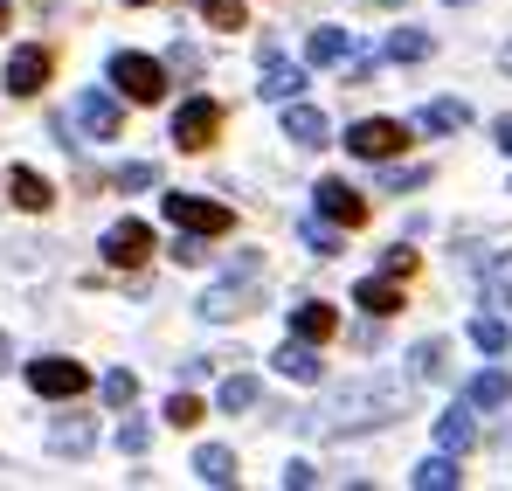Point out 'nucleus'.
Segmentation results:
<instances>
[{
    "label": "nucleus",
    "instance_id": "nucleus-1",
    "mask_svg": "<svg viewBox=\"0 0 512 491\" xmlns=\"http://www.w3.org/2000/svg\"><path fill=\"white\" fill-rule=\"evenodd\" d=\"M409 409V388L402 381H367V388H346L340 402L326 409V429L333 436H346V429H381L388 415Z\"/></svg>",
    "mask_w": 512,
    "mask_h": 491
},
{
    "label": "nucleus",
    "instance_id": "nucleus-2",
    "mask_svg": "<svg viewBox=\"0 0 512 491\" xmlns=\"http://www.w3.org/2000/svg\"><path fill=\"white\" fill-rule=\"evenodd\" d=\"M111 83H118L132 104H160V97H167V70H160L153 56H132V49L111 56Z\"/></svg>",
    "mask_w": 512,
    "mask_h": 491
},
{
    "label": "nucleus",
    "instance_id": "nucleus-3",
    "mask_svg": "<svg viewBox=\"0 0 512 491\" xmlns=\"http://www.w3.org/2000/svg\"><path fill=\"white\" fill-rule=\"evenodd\" d=\"M160 208H167L173 229H194V236H229V229H236V215H229L222 201H201V194H167Z\"/></svg>",
    "mask_w": 512,
    "mask_h": 491
},
{
    "label": "nucleus",
    "instance_id": "nucleus-4",
    "mask_svg": "<svg viewBox=\"0 0 512 491\" xmlns=\"http://www.w3.org/2000/svg\"><path fill=\"white\" fill-rule=\"evenodd\" d=\"M215 132H222V104H215V97H187V104L173 111V146H180V153L215 146Z\"/></svg>",
    "mask_w": 512,
    "mask_h": 491
},
{
    "label": "nucleus",
    "instance_id": "nucleus-5",
    "mask_svg": "<svg viewBox=\"0 0 512 491\" xmlns=\"http://www.w3.org/2000/svg\"><path fill=\"white\" fill-rule=\"evenodd\" d=\"M409 146V132L395 125V118H360V125H346V153H360V160H395Z\"/></svg>",
    "mask_w": 512,
    "mask_h": 491
},
{
    "label": "nucleus",
    "instance_id": "nucleus-6",
    "mask_svg": "<svg viewBox=\"0 0 512 491\" xmlns=\"http://www.w3.org/2000/svg\"><path fill=\"white\" fill-rule=\"evenodd\" d=\"M28 388H35V395H49V402H70V395H84V388H90V374L77 367V360L49 353V360H35V367H28Z\"/></svg>",
    "mask_w": 512,
    "mask_h": 491
},
{
    "label": "nucleus",
    "instance_id": "nucleus-7",
    "mask_svg": "<svg viewBox=\"0 0 512 491\" xmlns=\"http://www.w3.org/2000/svg\"><path fill=\"white\" fill-rule=\"evenodd\" d=\"M63 125H77L84 139H118L125 111H118V97H104V90H84V97L70 104V118H63Z\"/></svg>",
    "mask_w": 512,
    "mask_h": 491
},
{
    "label": "nucleus",
    "instance_id": "nucleus-8",
    "mask_svg": "<svg viewBox=\"0 0 512 491\" xmlns=\"http://www.w3.org/2000/svg\"><path fill=\"white\" fill-rule=\"evenodd\" d=\"M146 256H153V229H146V222H111V229H104V263L132 270V263H146Z\"/></svg>",
    "mask_w": 512,
    "mask_h": 491
},
{
    "label": "nucleus",
    "instance_id": "nucleus-9",
    "mask_svg": "<svg viewBox=\"0 0 512 491\" xmlns=\"http://www.w3.org/2000/svg\"><path fill=\"white\" fill-rule=\"evenodd\" d=\"M319 215L326 222H340V229H360L367 222V201H360V187H346V180H319Z\"/></svg>",
    "mask_w": 512,
    "mask_h": 491
},
{
    "label": "nucleus",
    "instance_id": "nucleus-10",
    "mask_svg": "<svg viewBox=\"0 0 512 491\" xmlns=\"http://www.w3.org/2000/svg\"><path fill=\"white\" fill-rule=\"evenodd\" d=\"M284 139L312 153V146H326V139H333V125H326V111H312V104H298V97H291V104H284Z\"/></svg>",
    "mask_w": 512,
    "mask_h": 491
},
{
    "label": "nucleus",
    "instance_id": "nucleus-11",
    "mask_svg": "<svg viewBox=\"0 0 512 491\" xmlns=\"http://www.w3.org/2000/svg\"><path fill=\"white\" fill-rule=\"evenodd\" d=\"M42 83H49V49H14L7 56V90L14 97H35Z\"/></svg>",
    "mask_w": 512,
    "mask_h": 491
},
{
    "label": "nucleus",
    "instance_id": "nucleus-12",
    "mask_svg": "<svg viewBox=\"0 0 512 491\" xmlns=\"http://www.w3.org/2000/svg\"><path fill=\"white\" fill-rule=\"evenodd\" d=\"M270 367H277V374H284V381H298V388H312V381H319V374H326V367H319V353H312V339H284V346H277V360H270Z\"/></svg>",
    "mask_w": 512,
    "mask_h": 491
},
{
    "label": "nucleus",
    "instance_id": "nucleus-13",
    "mask_svg": "<svg viewBox=\"0 0 512 491\" xmlns=\"http://www.w3.org/2000/svg\"><path fill=\"white\" fill-rule=\"evenodd\" d=\"M353 305H360L367 319H388V312H402V291H395V277L381 270V277H367V284L353 291Z\"/></svg>",
    "mask_w": 512,
    "mask_h": 491
},
{
    "label": "nucleus",
    "instance_id": "nucleus-14",
    "mask_svg": "<svg viewBox=\"0 0 512 491\" xmlns=\"http://www.w3.org/2000/svg\"><path fill=\"white\" fill-rule=\"evenodd\" d=\"M7 194H14V208H28V215H42V208L56 201V194H49V180H42V173H28V166H14V173H7Z\"/></svg>",
    "mask_w": 512,
    "mask_h": 491
},
{
    "label": "nucleus",
    "instance_id": "nucleus-15",
    "mask_svg": "<svg viewBox=\"0 0 512 491\" xmlns=\"http://www.w3.org/2000/svg\"><path fill=\"white\" fill-rule=\"evenodd\" d=\"M194 478L215 485V491H229V485H236V457H229L222 443H208V450H194Z\"/></svg>",
    "mask_w": 512,
    "mask_h": 491
},
{
    "label": "nucleus",
    "instance_id": "nucleus-16",
    "mask_svg": "<svg viewBox=\"0 0 512 491\" xmlns=\"http://www.w3.org/2000/svg\"><path fill=\"white\" fill-rule=\"evenodd\" d=\"M90 443H97V429H90L84 415H63V422L49 429V450H56V457H84Z\"/></svg>",
    "mask_w": 512,
    "mask_h": 491
},
{
    "label": "nucleus",
    "instance_id": "nucleus-17",
    "mask_svg": "<svg viewBox=\"0 0 512 491\" xmlns=\"http://www.w3.org/2000/svg\"><path fill=\"white\" fill-rule=\"evenodd\" d=\"M471 436H478V422H471L464 402H450V409L436 415V443H443V450H471Z\"/></svg>",
    "mask_w": 512,
    "mask_h": 491
},
{
    "label": "nucleus",
    "instance_id": "nucleus-18",
    "mask_svg": "<svg viewBox=\"0 0 512 491\" xmlns=\"http://www.w3.org/2000/svg\"><path fill=\"white\" fill-rule=\"evenodd\" d=\"M291 332L319 346V339H333V332H340V312H333V305H298V312H291Z\"/></svg>",
    "mask_w": 512,
    "mask_h": 491
},
{
    "label": "nucleus",
    "instance_id": "nucleus-19",
    "mask_svg": "<svg viewBox=\"0 0 512 491\" xmlns=\"http://www.w3.org/2000/svg\"><path fill=\"white\" fill-rule=\"evenodd\" d=\"M471 125V104L464 97H436V104H423V132H464Z\"/></svg>",
    "mask_w": 512,
    "mask_h": 491
},
{
    "label": "nucleus",
    "instance_id": "nucleus-20",
    "mask_svg": "<svg viewBox=\"0 0 512 491\" xmlns=\"http://www.w3.org/2000/svg\"><path fill=\"white\" fill-rule=\"evenodd\" d=\"M270 104H291V97H305V70H284L277 56H270V70H263V83H256Z\"/></svg>",
    "mask_w": 512,
    "mask_h": 491
},
{
    "label": "nucleus",
    "instance_id": "nucleus-21",
    "mask_svg": "<svg viewBox=\"0 0 512 491\" xmlns=\"http://www.w3.org/2000/svg\"><path fill=\"white\" fill-rule=\"evenodd\" d=\"M236 312H250V291L229 277V284H215L208 298H201V319H236Z\"/></svg>",
    "mask_w": 512,
    "mask_h": 491
},
{
    "label": "nucleus",
    "instance_id": "nucleus-22",
    "mask_svg": "<svg viewBox=\"0 0 512 491\" xmlns=\"http://www.w3.org/2000/svg\"><path fill=\"white\" fill-rule=\"evenodd\" d=\"M305 56H312V63H346V56H353V35H346V28H312Z\"/></svg>",
    "mask_w": 512,
    "mask_h": 491
},
{
    "label": "nucleus",
    "instance_id": "nucleus-23",
    "mask_svg": "<svg viewBox=\"0 0 512 491\" xmlns=\"http://www.w3.org/2000/svg\"><path fill=\"white\" fill-rule=\"evenodd\" d=\"M471 402H478V409H506L512 402V374H499V367L478 374V381H471Z\"/></svg>",
    "mask_w": 512,
    "mask_h": 491
},
{
    "label": "nucleus",
    "instance_id": "nucleus-24",
    "mask_svg": "<svg viewBox=\"0 0 512 491\" xmlns=\"http://www.w3.org/2000/svg\"><path fill=\"white\" fill-rule=\"evenodd\" d=\"M423 56H429L423 28H395V35H388V63H423Z\"/></svg>",
    "mask_w": 512,
    "mask_h": 491
},
{
    "label": "nucleus",
    "instance_id": "nucleus-25",
    "mask_svg": "<svg viewBox=\"0 0 512 491\" xmlns=\"http://www.w3.org/2000/svg\"><path fill=\"white\" fill-rule=\"evenodd\" d=\"M471 339H478L485 353H506V346H512V326H506V319H492V312H485V319H471Z\"/></svg>",
    "mask_w": 512,
    "mask_h": 491
},
{
    "label": "nucleus",
    "instance_id": "nucleus-26",
    "mask_svg": "<svg viewBox=\"0 0 512 491\" xmlns=\"http://www.w3.org/2000/svg\"><path fill=\"white\" fill-rule=\"evenodd\" d=\"M416 485L423 491H450L457 485V464H450V457H423V464H416Z\"/></svg>",
    "mask_w": 512,
    "mask_h": 491
},
{
    "label": "nucleus",
    "instance_id": "nucleus-27",
    "mask_svg": "<svg viewBox=\"0 0 512 491\" xmlns=\"http://www.w3.org/2000/svg\"><path fill=\"white\" fill-rule=\"evenodd\" d=\"M222 409H229V415L256 409V381H250V374H229V381H222Z\"/></svg>",
    "mask_w": 512,
    "mask_h": 491
},
{
    "label": "nucleus",
    "instance_id": "nucleus-28",
    "mask_svg": "<svg viewBox=\"0 0 512 491\" xmlns=\"http://www.w3.org/2000/svg\"><path fill=\"white\" fill-rule=\"evenodd\" d=\"M201 21L208 28H243V0H201Z\"/></svg>",
    "mask_w": 512,
    "mask_h": 491
},
{
    "label": "nucleus",
    "instance_id": "nucleus-29",
    "mask_svg": "<svg viewBox=\"0 0 512 491\" xmlns=\"http://www.w3.org/2000/svg\"><path fill=\"white\" fill-rule=\"evenodd\" d=\"M409 367H416V381H443V346H436V339L416 346V353H409Z\"/></svg>",
    "mask_w": 512,
    "mask_h": 491
},
{
    "label": "nucleus",
    "instance_id": "nucleus-30",
    "mask_svg": "<svg viewBox=\"0 0 512 491\" xmlns=\"http://www.w3.org/2000/svg\"><path fill=\"white\" fill-rule=\"evenodd\" d=\"M132 395H139V381H132L125 367H111V374H104V402H111V409H125Z\"/></svg>",
    "mask_w": 512,
    "mask_h": 491
},
{
    "label": "nucleus",
    "instance_id": "nucleus-31",
    "mask_svg": "<svg viewBox=\"0 0 512 491\" xmlns=\"http://www.w3.org/2000/svg\"><path fill=\"white\" fill-rule=\"evenodd\" d=\"M167 422H173V429H194V422H201V402H194V395H173V402H167Z\"/></svg>",
    "mask_w": 512,
    "mask_h": 491
},
{
    "label": "nucleus",
    "instance_id": "nucleus-32",
    "mask_svg": "<svg viewBox=\"0 0 512 491\" xmlns=\"http://www.w3.org/2000/svg\"><path fill=\"white\" fill-rule=\"evenodd\" d=\"M146 443H153V429H146V422H118V450H132V457H139Z\"/></svg>",
    "mask_w": 512,
    "mask_h": 491
},
{
    "label": "nucleus",
    "instance_id": "nucleus-33",
    "mask_svg": "<svg viewBox=\"0 0 512 491\" xmlns=\"http://www.w3.org/2000/svg\"><path fill=\"white\" fill-rule=\"evenodd\" d=\"M305 243L319 249V256H333V249H340V236H333V229H326V215H319V222H305Z\"/></svg>",
    "mask_w": 512,
    "mask_h": 491
},
{
    "label": "nucleus",
    "instance_id": "nucleus-34",
    "mask_svg": "<svg viewBox=\"0 0 512 491\" xmlns=\"http://www.w3.org/2000/svg\"><path fill=\"white\" fill-rule=\"evenodd\" d=\"M381 270H388V277H409V270H416V249H388Z\"/></svg>",
    "mask_w": 512,
    "mask_h": 491
},
{
    "label": "nucleus",
    "instance_id": "nucleus-35",
    "mask_svg": "<svg viewBox=\"0 0 512 491\" xmlns=\"http://www.w3.org/2000/svg\"><path fill=\"white\" fill-rule=\"evenodd\" d=\"M153 180H160V173H153L146 160H139V166H125V173H118V187H132V194H139V187H153Z\"/></svg>",
    "mask_w": 512,
    "mask_h": 491
},
{
    "label": "nucleus",
    "instance_id": "nucleus-36",
    "mask_svg": "<svg viewBox=\"0 0 512 491\" xmlns=\"http://www.w3.org/2000/svg\"><path fill=\"white\" fill-rule=\"evenodd\" d=\"M423 180H429L423 166H409V173H402V166H395V173H388V187H395V194H402V187H423Z\"/></svg>",
    "mask_w": 512,
    "mask_h": 491
},
{
    "label": "nucleus",
    "instance_id": "nucleus-37",
    "mask_svg": "<svg viewBox=\"0 0 512 491\" xmlns=\"http://www.w3.org/2000/svg\"><path fill=\"white\" fill-rule=\"evenodd\" d=\"M173 263H201V243H194V229H187V236L173 243Z\"/></svg>",
    "mask_w": 512,
    "mask_h": 491
},
{
    "label": "nucleus",
    "instance_id": "nucleus-38",
    "mask_svg": "<svg viewBox=\"0 0 512 491\" xmlns=\"http://www.w3.org/2000/svg\"><path fill=\"white\" fill-rule=\"evenodd\" d=\"M492 139H499V146L512 153V118H499V132H492Z\"/></svg>",
    "mask_w": 512,
    "mask_h": 491
},
{
    "label": "nucleus",
    "instance_id": "nucleus-39",
    "mask_svg": "<svg viewBox=\"0 0 512 491\" xmlns=\"http://www.w3.org/2000/svg\"><path fill=\"white\" fill-rule=\"evenodd\" d=\"M7 360H14V346H7V332H0V367H7Z\"/></svg>",
    "mask_w": 512,
    "mask_h": 491
},
{
    "label": "nucleus",
    "instance_id": "nucleus-40",
    "mask_svg": "<svg viewBox=\"0 0 512 491\" xmlns=\"http://www.w3.org/2000/svg\"><path fill=\"white\" fill-rule=\"evenodd\" d=\"M0 28H7V0H0Z\"/></svg>",
    "mask_w": 512,
    "mask_h": 491
},
{
    "label": "nucleus",
    "instance_id": "nucleus-41",
    "mask_svg": "<svg viewBox=\"0 0 512 491\" xmlns=\"http://www.w3.org/2000/svg\"><path fill=\"white\" fill-rule=\"evenodd\" d=\"M450 7H471V0H450Z\"/></svg>",
    "mask_w": 512,
    "mask_h": 491
},
{
    "label": "nucleus",
    "instance_id": "nucleus-42",
    "mask_svg": "<svg viewBox=\"0 0 512 491\" xmlns=\"http://www.w3.org/2000/svg\"><path fill=\"white\" fill-rule=\"evenodd\" d=\"M132 7H153V0H132Z\"/></svg>",
    "mask_w": 512,
    "mask_h": 491
}]
</instances>
